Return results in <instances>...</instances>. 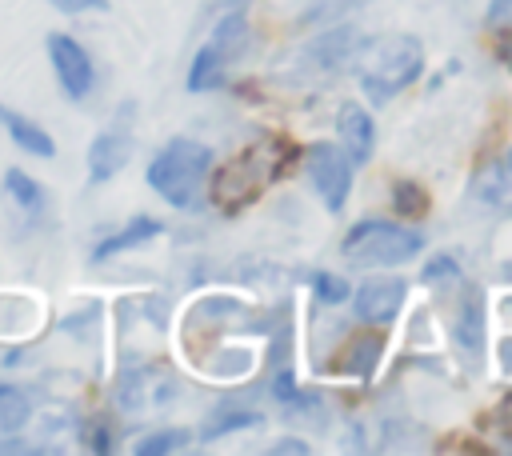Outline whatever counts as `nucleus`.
Returning <instances> with one entry per match:
<instances>
[{"instance_id":"f257e3e1","label":"nucleus","mask_w":512,"mask_h":456,"mask_svg":"<svg viewBox=\"0 0 512 456\" xmlns=\"http://www.w3.org/2000/svg\"><path fill=\"white\" fill-rule=\"evenodd\" d=\"M208 172H212V148L192 140V136H172L152 160H148V188L180 208V212H196L204 204V184H208Z\"/></svg>"},{"instance_id":"f03ea898","label":"nucleus","mask_w":512,"mask_h":456,"mask_svg":"<svg viewBox=\"0 0 512 456\" xmlns=\"http://www.w3.org/2000/svg\"><path fill=\"white\" fill-rule=\"evenodd\" d=\"M424 68V44L412 32H388L372 44H360V88L372 104L396 100L408 84H416Z\"/></svg>"},{"instance_id":"7ed1b4c3","label":"nucleus","mask_w":512,"mask_h":456,"mask_svg":"<svg viewBox=\"0 0 512 456\" xmlns=\"http://www.w3.org/2000/svg\"><path fill=\"white\" fill-rule=\"evenodd\" d=\"M424 248V236L408 224L396 220H360L356 228L344 232L340 256L352 268H396L416 260V252Z\"/></svg>"},{"instance_id":"20e7f679","label":"nucleus","mask_w":512,"mask_h":456,"mask_svg":"<svg viewBox=\"0 0 512 456\" xmlns=\"http://www.w3.org/2000/svg\"><path fill=\"white\" fill-rule=\"evenodd\" d=\"M176 392H180L176 376L156 364H128L112 380V404L128 416L144 412V408H168L176 400Z\"/></svg>"},{"instance_id":"39448f33","label":"nucleus","mask_w":512,"mask_h":456,"mask_svg":"<svg viewBox=\"0 0 512 456\" xmlns=\"http://www.w3.org/2000/svg\"><path fill=\"white\" fill-rule=\"evenodd\" d=\"M44 52H48V64H52V76H56L60 92L72 104H84L96 92V64H92L88 48L68 32H48Z\"/></svg>"},{"instance_id":"423d86ee","label":"nucleus","mask_w":512,"mask_h":456,"mask_svg":"<svg viewBox=\"0 0 512 456\" xmlns=\"http://www.w3.org/2000/svg\"><path fill=\"white\" fill-rule=\"evenodd\" d=\"M132 112H136V104L124 100L116 108L112 124L92 136V144H88V184H108L132 160V148H136V140H132Z\"/></svg>"},{"instance_id":"0eeeda50","label":"nucleus","mask_w":512,"mask_h":456,"mask_svg":"<svg viewBox=\"0 0 512 456\" xmlns=\"http://www.w3.org/2000/svg\"><path fill=\"white\" fill-rule=\"evenodd\" d=\"M360 44H364V36L356 28H328L292 56V76H300V80L332 76L336 68H344L360 52Z\"/></svg>"},{"instance_id":"6e6552de","label":"nucleus","mask_w":512,"mask_h":456,"mask_svg":"<svg viewBox=\"0 0 512 456\" xmlns=\"http://www.w3.org/2000/svg\"><path fill=\"white\" fill-rule=\"evenodd\" d=\"M304 168H308V180L316 188V196L324 200L328 212H344V200L352 192V164L344 156V148L320 140V144H308L304 152Z\"/></svg>"},{"instance_id":"1a4fd4ad","label":"nucleus","mask_w":512,"mask_h":456,"mask_svg":"<svg viewBox=\"0 0 512 456\" xmlns=\"http://www.w3.org/2000/svg\"><path fill=\"white\" fill-rule=\"evenodd\" d=\"M268 176H272V172L260 168V148H248V152H240L236 160H228V164L216 172V180H212V200H216L224 212H236V208H244V204H252V200L260 196V184H264Z\"/></svg>"},{"instance_id":"9d476101","label":"nucleus","mask_w":512,"mask_h":456,"mask_svg":"<svg viewBox=\"0 0 512 456\" xmlns=\"http://www.w3.org/2000/svg\"><path fill=\"white\" fill-rule=\"evenodd\" d=\"M404 280L400 276H376V280H368V284H360L356 288V296H352V312H356V320H364V324H388L400 308H404Z\"/></svg>"},{"instance_id":"9b49d317","label":"nucleus","mask_w":512,"mask_h":456,"mask_svg":"<svg viewBox=\"0 0 512 456\" xmlns=\"http://www.w3.org/2000/svg\"><path fill=\"white\" fill-rule=\"evenodd\" d=\"M336 132H340V148H344V156H348L352 168H360V164L372 160L376 124H372V116H368L360 104H340V112H336Z\"/></svg>"},{"instance_id":"f8f14e48","label":"nucleus","mask_w":512,"mask_h":456,"mask_svg":"<svg viewBox=\"0 0 512 456\" xmlns=\"http://www.w3.org/2000/svg\"><path fill=\"white\" fill-rule=\"evenodd\" d=\"M160 232H164V224H160L156 216L136 212V216H128L116 232H108L104 240H96V244H92V252H88V260H92V264H104V260H112V256H120V252H132V248H140V244L156 240Z\"/></svg>"},{"instance_id":"ddd939ff","label":"nucleus","mask_w":512,"mask_h":456,"mask_svg":"<svg viewBox=\"0 0 512 456\" xmlns=\"http://www.w3.org/2000/svg\"><path fill=\"white\" fill-rule=\"evenodd\" d=\"M452 336L468 356L484 348V292L476 284H464L460 292V304L452 312Z\"/></svg>"},{"instance_id":"4468645a","label":"nucleus","mask_w":512,"mask_h":456,"mask_svg":"<svg viewBox=\"0 0 512 456\" xmlns=\"http://www.w3.org/2000/svg\"><path fill=\"white\" fill-rule=\"evenodd\" d=\"M0 128H4L8 140H12L20 152H28V156H40V160H52V156H56V140H52V132L40 128L32 116L8 108L4 100H0Z\"/></svg>"},{"instance_id":"2eb2a0df","label":"nucleus","mask_w":512,"mask_h":456,"mask_svg":"<svg viewBox=\"0 0 512 456\" xmlns=\"http://www.w3.org/2000/svg\"><path fill=\"white\" fill-rule=\"evenodd\" d=\"M476 200L500 216H512V152L476 172Z\"/></svg>"},{"instance_id":"dca6fc26","label":"nucleus","mask_w":512,"mask_h":456,"mask_svg":"<svg viewBox=\"0 0 512 456\" xmlns=\"http://www.w3.org/2000/svg\"><path fill=\"white\" fill-rule=\"evenodd\" d=\"M264 424V416L256 412V408H248V404H240V400H220L208 416H204V424H200V440H220V436H232V432H240V428H260Z\"/></svg>"},{"instance_id":"f3484780","label":"nucleus","mask_w":512,"mask_h":456,"mask_svg":"<svg viewBox=\"0 0 512 456\" xmlns=\"http://www.w3.org/2000/svg\"><path fill=\"white\" fill-rule=\"evenodd\" d=\"M228 60H232V56H228L216 40H204V44L196 48L192 64H188V92H208V88H216V84L224 80Z\"/></svg>"},{"instance_id":"a211bd4d","label":"nucleus","mask_w":512,"mask_h":456,"mask_svg":"<svg viewBox=\"0 0 512 456\" xmlns=\"http://www.w3.org/2000/svg\"><path fill=\"white\" fill-rule=\"evenodd\" d=\"M4 196L24 212V216H44V208H48V192H44V184L36 180V176H28L24 168H4Z\"/></svg>"},{"instance_id":"6ab92c4d","label":"nucleus","mask_w":512,"mask_h":456,"mask_svg":"<svg viewBox=\"0 0 512 456\" xmlns=\"http://www.w3.org/2000/svg\"><path fill=\"white\" fill-rule=\"evenodd\" d=\"M32 412H36V404H32V396L24 388L0 384V440L20 436L28 428V420H32Z\"/></svg>"},{"instance_id":"aec40b11","label":"nucleus","mask_w":512,"mask_h":456,"mask_svg":"<svg viewBox=\"0 0 512 456\" xmlns=\"http://www.w3.org/2000/svg\"><path fill=\"white\" fill-rule=\"evenodd\" d=\"M380 352H384V340L380 336H356V340H348V348H344V356H340V368L348 372V376H360V380H368L372 372H376V360H380Z\"/></svg>"},{"instance_id":"412c9836","label":"nucleus","mask_w":512,"mask_h":456,"mask_svg":"<svg viewBox=\"0 0 512 456\" xmlns=\"http://www.w3.org/2000/svg\"><path fill=\"white\" fill-rule=\"evenodd\" d=\"M364 0H308L304 12H300V28H328V24H340L344 16H352Z\"/></svg>"},{"instance_id":"4be33fe9","label":"nucleus","mask_w":512,"mask_h":456,"mask_svg":"<svg viewBox=\"0 0 512 456\" xmlns=\"http://www.w3.org/2000/svg\"><path fill=\"white\" fill-rule=\"evenodd\" d=\"M188 440H192L188 428H160V432H148L144 440H136L132 452L136 456H164V452H180Z\"/></svg>"},{"instance_id":"5701e85b","label":"nucleus","mask_w":512,"mask_h":456,"mask_svg":"<svg viewBox=\"0 0 512 456\" xmlns=\"http://www.w3.org/2000/svg\"><path fill=\"white\" fill-rule=\"evenodd\" d=\"M96 324H100V304L96 300H88L84 308H72L68 316H60V332H68L72 340H92Z\"/></svg>"},{"instance_id":"b1692460","label":"nucleus","mask_w":512,"mask_h":456,"mask_svg":"<svg viewBox=\"0 0 512 456\" xmlns=\"http://www.w3.org/2000/svg\"><path fill=\"white\" fill-rule=\"evenodd\" d=\"M420 280H424L428 288H456V284H460V264H456L448 252H440V256H432V260L424 264Z\"/></svg>"},{"instance_id":"393cba45","label":"nucleus","mask_w":512,"mask_h":456,"mask_svg":"<svg viewBox=\"0 0 512 456\" xmlns=\"http://www.w3.org/2000/svg\"><path fill=\"white\" fill-rule=\"evenodd\" d=\"M392 208H396L400 216H424L428 196H424L412 180H396V184H392Z\"/></svg>"},{"instance_id":"a878e982","label":"nucleus","mask_w":512,"mask_h":456,"mask_svg":"<svg viewBox=\"0 0 512 456\" xmlns=\"http://www.w3.org/2000/svg\"><path fill=\"white\" fill-rule=\"evenodd\" d=\"M76 436L84 440V448H92V452H112V428H108V420H84V424H76Z\"/></svg>"},{"instance_id":"bb28decb","label":"nucleus","mask_w":512,"mask_h":456,"mask_svg":"<svg viewBox=\"0 0 512 456\" xmlns=\"http://www.w3.org/2000/svg\"><path fill=\"white\" fill-rule=\"evenodd\" d=\"M312 288H316V296H320L324 304L348 300V284H344L340 276H332V272H312Z\"/></svg>"},{"instance_id":"cd10ccee","label":"nucleus","mask_w":512,"mask_h":456,"mask_svg":"<svg viewBox=\"0 0 512 456\" xmlns=\"http://www.w3.org/2000/svg\"><path fill=\"white\" fill-rule=\"evenodd\" d=\"M64 16H84V12H108V0H48Z\"/></svg>"},{"instance_id":"c85d7f7f","label":"nucleus","mask_w":512,"mask_h":456,"mask_svg":"<svg viewBox=\"0 0 512 456\" xmlns=\"http://www.w3.org/2000/svg\"><path fill=\"white\" fill-rule=\"evenodd\" d=\"M272 452H276V456H284V452H296V456H308L312 448H308L304 440H280V444H272Z\"/></svg>"},{"instance_id":"c756f323","label":"nucleus","mask_w":512,"mask_h":456,"mask_svg":"<svg viewBox=\"0 0 512 456\" xmlns=\"http://www.w3.org/2000/svg\"><path fill=\"white\" fill-rule=\"evenodd\" d=\"M496 360H500V368H504V372H508V376H512V336H508V340H500V344H496Z\"/></svg>"},{"instance_id":"7c9ffc66","label":"nucleus","mask_w":512,"mask_h":456,"mask_svg":"<svg viewBox=\"0 0 512 456\" xmlns=\"http://www.w3.org/2000/svg\"><path fill=\"white\" fill-rule=\"evenodd\" d=\"M20 360H24V348H16V344L0 348V368H8V364H20Z\"/></svg>"},{"instance_id":"2f4dec72","label":"nucleus","mask_w":512,"mask_h":456,"mask_svg":"<svg viewBox=\"0 0 512 456\" xmlns=\"http://www.w3.org/2000/svg\"><path fill=\"white\" fill-rule=\"evenodd\" d=\"M496 8H512V0H500V4H496Z\"/></svg>"},{"instance_id":"473e14b6","label":"nucleus","mask_w":512,"mask_h":456,"mask_svg":"<svg viewBox=\"0 0 512 456\" xmlns=\"http://www.w3.org/2000/svg\"><path fill=\"white\" fill-rule=\"evenodd\" d=\"M508 416H512V400H508Z\"/></svg>"}]
</instances>
